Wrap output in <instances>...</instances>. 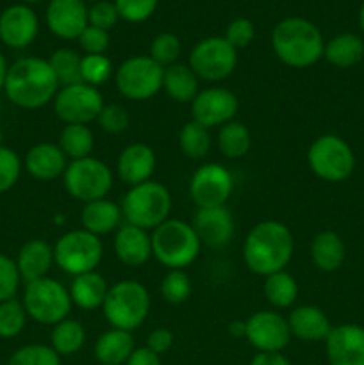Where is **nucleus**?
<instances>
[{
	"instance_id": "nucleus-20",
	"label": "nucleus",
	"mask_w": 364,
	"mask_h": 365,
	"mask_svg": "<svg viewBox=\"0 0 364 365\" xmlns=\"http://www.w3.org/2000/svg\"><path fill=\"white\" fill-rule=\"evenodd\" d=\"M46 27L61 39H77L88 27L84 0H50L45 13Z\"/></svg>"
},
{
	"instance_id": "nucleus-37",
	"label": "nucleus",
	"mask_w": 364,
	"mask_h": 365,
	"mask_svg": "<svg viewBox=\"0 0 364 365\" xmlns=\"http://www.w3.org/2000/svg\"><path fill=\"white\" fill-rule=\"evenodd\" d=\"M81 59L82 56H79L71 48H59L50 53V57L46 61H49L50 68H52L54 75H56L57 82H59V88L82 82Z\"/></svg>"
},
{
	"instance_id": "nucleus-44",
	"label": "nucleus",
	"mask_w": 364,
	"mask_h": 365,
	"mask_svg": "<svg viewBox=\"0 0 364 365\" xmlns=\"http://www.w3.org/2000/svg\"><path fill=\"white\" fill-rule=\"evenodd\" d=\"M21 175V160L14 150L0 145V195L11 191Z\"/></svg>"
},
{
	"instance_id": "nucleus-19",
	"label": "nucleus",
	"mask_w": 364,
	"mask_h": 365,
	"mask_svg": "<svg viewBox=\"0 0 364 365\" xmlns=\"http://www.w3.org/2000/svg\"><path fill=\"white\" fill-rule=\"evenodd\" d=\"M39 32V20L25 4L9 6L0 14V41L9 48H25L32 45Z\"/></svg>"
},
{
	"instance_id": "nucleus-3",
	"label": "nucleus",
	"mask_w": 364,
	"mask_h": 365,
	"mask_svg": "<svg viewBox=\"0 0 364 365\" xmlns=\"http://www.w3.org/2000/svg\"><path fill=\"white\" fill-rule=\"evenodd\" d=\"M271 46L280 63L295 70H305L323 59L325 39L320 29L302 16L278 21L271 32Z\"/></svg>"
},
{
	"instance_id": "nucleus-25",
	"label": "nucleus",
	"mask_w": 364,
	"mask_h": 365,
	"mask_svg": "<svg viewBox=\"0 0 364 365\" xmlns=\"http://www.w3.org/2000/svg\"><path fill=\"white\" fill-rule=\"evenodd\" d=\"M14 262L25 284L49 277V271L56 264L54 246L43 239H31L21 246Z\"/></svg>"
},
{
	"instance_id": "nucleus-1",
	"label": "nucleus",
	"mask_w": 364,
	"mask_h": 365,
	"mask_svg": "<svg viewBox=\"0 0 364 365\" xmlns=\"http://www.w3.org/2000/svg\"><path fill=\"white\" fill-rule=\"evenodd\" d=\"M295 253V237L288 225L277 220L257 223L243 242V260L250 273L257 277L284 271Z\"/></svg>"
},
{
	"instance_id": "nucleus-2",
	"label": "nucleus",
	"mask_w": 364,
	"mask_h": 365,
	"mask_svg": "<svg viewBox=\"0 0 364 365\" xmlns=\"http://www.w3.org/2000/svg\"><path fill=\"white\" fill-rule=\"evenodd\" d=\"M59 82L49 61L39 57H21L7 68L4 93L20 109H39L54 102Z\"/></svg>"
},
{
	"instance_id": "nucleus-34",
	"label": "nucleus",
	"mask_w": 364,
	"mask_h": 365,
	"mask_svg": "<svg viewBox=\"0 0 364 365\" xmlns=\"http://www.w3.org/2000/svg\"><path fill=\"white\" fill-rule=\"evenodd\" d=\"M218 148L227 159H241L252 148V134L250 128L241 121H228L218 130Z\"/></svg>"
},
{
	"instance_id": "nucleus-15",
	"label": "nucleus",
	"mask_w": 364,
	"mask_h": 365,
	"mask_svg": "<svg viewBox=\"0 0 364 365\" xmlns=\"http://www.w3.org/2000/svg\"><path fill=\"white\" fill-rule=\"evenodd\" d=\"M245 339L257 353H282L291 341L288 319L273 310H259L246 319Z\"/></svg>"
},
{
	"instance_id": "nucleus-42",
	"label": "nucleus",
	"mask_w": 364,
	"mask_h": 365,
	"mask_svg": "<svg viewBox=\"0 0 364 365\" xmlns=\"http://www.w3.org/2000/svg\"><path fill=\"white\" fill-rule=\"evenodd\" d=\"M7 365H61V356L50 344H27L11 355Z\"/></svg>"
},
{
	"instance_id": "nucleus-31",
	"label": "nucleus",
	"mask_w": 364,
	"mask_h": 365,
	"mask_svg": "<svg viewBox=\"0 0 364 365\" xmlns=\"http://www.w3.org/2000/svg\"><path fill=\"white\" fill-rule=\"evenodd\" d=\"M163 89L173 102L191 103L200 93V78L188 64L175 63L164 68Z\"/></svg>"
},
{
	"instance_id": "nucleus-45",
	"label": "nucleus",
	"mask_w": 364,
	"mask_h": 365,
	"mask_svg": "<svg viewBox=\"0 0 364 365\" xmlns=\"http://www.w3.org/2000/svg\"><path fill=\"white\" fill-rule=\"evenodd\" d=\"M96 121H98L100 128L107 134H121L128 128L131 116H128V110L120 103H107V106H103Z\"/></svg>"
},
{
	"instance_id": "nucleus-4",
	"label": "nucleus",
	"mask_w": 364,
	"mask_h": 365,
	"mask_svg": "<svg viewBox=\"0 0 364 365\" xmlns=\"http://www.w3.org/2000/svg\"><path fill=\"white\" fill-rule=\"evenodd\" d=\"M152 257L166 269H186L198 257L200 245L191 223L181 220H166L153 228Z\"/></svg>"
},
{
	"instance_id": "nucleus-18",
	"label": "nucleus",
	"mask_w": 364,
	"mask_h": 365,
	"mask_svg": "<svg viewBox=\"0 0 364 365\" xmlns=\"http://www.w3.org/2000/svg\"><path fill=\"white\" fill-rule=\"evenodd\" d=\"M191 227L200 245L207 248H223L234 239L236 225L227 205L198 209L193 216Z\"/></svg>"
},
{
	"instance_id": "nucleus-46",
	"label": "nucleus",
	"mask_w": 364,
	"mask_h": 365,
	"mask_svg": "<svg viewBox=\"0 0 364 365\" xmlns=\"http://www.w3.org/2000/svg\"><path fill=\"white\" fill-rule=\"evenodd\" d=\"M20 282L21 278L18 273L16 262L0 253V303L16 296Z\"/></svg>"
},
{
	"instance_id": "nucleus-48",
	"label": "nucleus",
	"mask_w": 364,
	"mask_h": 365,
	"mask_svg": "<svg viewBox=\"0 0 364 365\" xmlns=\"http://www.w3.org/2000/svg\"><path fill=\"white\" fill-rule=\"evenodd\" d=\"M79 46L82 48L84 56H100V53H106L107 48L111 45L109 32L102 31L98 27H88L82 31V34L77 38Z\"/></svg>"
},
{
	"instance_id": "nucleus-41",
	"label": "nucleus",
	"mask_w": 364,
	"mask_h": 365,
	"mask_svg": "<svg viewBox=\"0 0 364 365\" xmlns=\"http://www.w3.org/2000/svg\"><path fill=\"white\" fill-rule=\"evenodd\" d=\"M182 53V43L178 36L171 32H161L152 39L148 48V56L156 61L159 66L168 68L171 64L178 63V57Z\"/></svg>"
},
{
	"instance_id": "nucleus-51",
	"label": "nucleus",
	"mask_w": 364,
	"mask_h": 365,
	"mask_svg": "<svg viewBox=\"0 0 364 365\" xmlns=\"http://www.w3.org/2000/svg\"><path fill=\"white\" fill-rule=\"evenodd\" d=\"M125 365H163L161 364V356L156 355L153 351H150L146 346L143 348H136L132 351V355L128 356V360Z\"/></svg>"
},
{
	"instance_id": "nucleus-35",
	"label": "nucleus",
	"mask_w": 364,
	"mask_h": 365,
	"mask_svg": "<svg viewBox=\"0 0 364 365\" xmlns=\"http://www.w3.org/2000/svg\"><path fill=\"white\" fill-rule=\"evenodd\" d=\"M68 160H79L91 157L95 148V135L88 125H64L57 143Z\"/></svg>"
},
{
	"instance_id": "nucleus-10",
	"label": "nucleus",
	"mask_w": 364,
	"mask_h": 365,
	"mask_svg": "<svg viewBox=\"0 0 364 365\" xmlns=\"http://www.w3.org/2000/svg\"><path fill=\"white\" fill-rule=\"evenodd\" d=\"M64 189L74 200L82 203L107 198L113 189V171L95 157L70 160L63 175Z\"/></svg>"
},
{
	"instance_id": "nucleus-6",
	"label": "nucleus",
	"mask_w": 364,
	"mask_h": 365,
	"mask_svg": "<svg viewBox=\"0 0 364 365\" xmlns=\"http://www.w3.org/2000/svg\"><path fill=\"white\" fill-rule=\"evenodd\" d=\"M120 207L125 223L150 232L170 220L171 195L164 184L148 180L128 187Z\"/></svg>"
},
{
	"instance_id": "nucleus-40",
	"label": "nucleus",
	"mask_w": 364,
	"mask_h": 365,
	"mask_svg": "<svg viewBox=\"0 0 364 365\" xmlns=\"http://www.w3.org/2000/svg\"><path fill=\"white\" fill-rule=\"evenodd\" d=\"M114 77V66L106 53L100 56H82L81 59V78L84 84L100 88Z\"/></svg>"
},
{
	"instance_id": "nucleus-39",
	"label": "nucleus",
	"mask_w": 364,
	"mask_h": 365,
	"mask_svg": "<svg viewBox=\"0 0 364 365\" xmlns=\"http://www.w3.org/2000/svg\"><path fill=\"white\" fill-rule=\"evenodd\" d=\"M27 312L24 303L16 298L0 303V339H14L27 324Z\"/></svg>"
},
{
	"instance_id": "nucleus-29",
	"label": "nucleus",
	"mask_w": 364,
	"mask_h": 365,
	"mask_svg": "<svg viewBox=\"0 0 364 365\" xmlns=\"http://www.w3.org/2000/svg\"><path fill=\"white\" fill-rule=\"evenodd\" d=\"M134 349V337L131 331L111 328L96 339L93 353L96 362L102 365H125Z\"/></svg>"
},
{
	"instance_id": "nucleus-11",
	"label": "nucleus",
	"mask_w": 364,
	"mask_h": 365,
	"mask_svg": "<svg viewBox=\"0 0 364 365\" xmlns=\"http://www.w3.org/2000/svg\"><path fill=\"white\" fill-rule=\"evenodd\" d=\"M163 73L164 68L150 56H132L114 70V84L125 98L145 102L163 89Z\"/></svg>"
},
{
	"instance_id": "nucleus-36",
	"label": "nucleus",
	"mask_w": 364,
	"mask_h": 365,
	"mask_svg": "<svg viewBox=\"0 0 364 365\" xmlns=\"http://www.w3.org/2000/svg\"><path fill=\"white\" fill-rule=\"evenodd\" d=\"M211 146H213L211 130L196 121H188L178 132V148L188 159H203L211 152Z\"/></svg>"
},
{
	"instance_id": "nucleus-8",
	"label": "nucleus",
	"mask_w": 364,
	"mask_h": 365,
	"mask_svg": "<svg viewBox=\"0 0 364 365\" xmlns=\"http://www.w3.org/2000/svg\"><path fill=\"white\" fill-rule=\"evenodd\" d=\"M307 164L318 178L325 182H345L355 170V153L352 146L335 134H323L307 150Z\"/></svg>"
},
{
	"instance_id": "nucleus-50",
	"label": "nucleus",
	"mask_w": 364,
	"mask_h": 365,
	"mask_svg": "<svg viewBox=\"0 0 364 365\" xmlns=\"http://www.w3.org/2000/svg\"><path fill=\"white\" fill-rule=\"evenodd\" d=\"M173 334H171L168 328H156V330L150 331L148 337H146V348L161 356L164 355V353L170 351L171 346H173Z\"/></svg>"
},
{
	"instance_id": "nucleus-47",
	"label": "nucleus",
	"mask_w": 364,
	"mask_h": 365,
	"mask_svg": "<svg viewBox=\"0 0 364 365\" xmlns=\"http://www.w3.org/2000/svg\"><path fill=\"white\" fill-rule=\"evenodd\" d=\"M118 20H120V14H118L114 2L98 0V2L91 4V7H88V24L91 27H98L109 32L118 24Z\"/></svg>"
},
{
	"instance_id": "nucleus-23",
	"label": "nucleus",
	"mask_w": 364,
	"mask_h": 365,
	"mask_svg": "<svg viewBox=\"0 0 364 365\" xmlns=\"http://www.w3.org/2000/svg\"><path fill=\"white\" fill-rule=\"evenodd\" d=\"M285 319L291 337L302 342H325L332 330L328 316L316 305L295 307Z\"/></svg>"
},
{
	"instance_id": "nucleus-17",
	"label": "nucleus",
	"mask_w": 364,
	"mask_h": 365,
	"mask_svg": "<svg viewBox=\"0 0 364 365\" xmlns=\"http://www.w3.org/2000/svg\"><path fill=\"white\" fill-rule=\"evenodd\" d=\"M328 365H364V327L353 323L332 327L325 339Z\"/></svg>"
},
{
	"instance_id": "nucleus-52",
	"label": "nucleus",
	"mask_w": 364,
	"mask_h": 365,
	"mask_svg": "<svg viewBox=\"0 0 364 365\" xmlns=\"http://www.w3.org/2000/svg\"><path fill=\"white\" fill-rule=\"evenodd\" d=\"M248 365H293L282 353H257Z\"/></svg>"
},
{
	"instance_id": "nucleus-28",
	"label": "nucleus",
	"mask_w": 364,
	"mask_h": 365,
	"mask_svg": "<svg viewBox=\"0 0 364 365\" xmlns=\"http://www.w3.org/2000/svg\"><path fill=\"white\" fill-rule=\"evenodd\" d=\"M68 291H70L71 303L89 312V310L102 309L107 292H109V285L98 271H91V273L74 277Z\"/></svg>"
},
{
	"instance_id": "nucleus-32",
	"label": "nucleus",
	"mask_w": 364,
	"mask_h": 365,
	"mask_svg": "<svg viewBox=\"0 0 364 365\" xmlns=\"http://www.w3.org/2000/svg\"><path fill=\"white\" fill-rule=\"evenodd\" d=\"M86 342V330L77 319L66 317L54 324L50 331V348L59 356H71L82 349Z\"/></svg>"
},
{
	"instance_id": "nucleus-55",
	"label": "nucleus",
	"mask_w": 364,
	"mask_h": 365,
	"mask_svg": "<svg viewBox=\"0 0 364 365\" xmlns=\"http://www.w3.org/2000/svg\"><path fill=\"white\" fill-rule=\"evenodd\" d=\"M359 27H360V32L364 34V2L359 9Z\"/></svg>"
},
{
	"instance_id": "nucleus-30",
	"label": "nucleus",
	"mask_w": 364,
	"mask_h": 365,
	"mask_svg": "<svg viewBox=\"0 0 364 365\" xmlns=\"http://www.w3.org/2000/svg\"><path fill=\"white\" fill-rule=\"evenodd\" d=\"M323 57L328 64L341 70L357 66L364 61V39L353 32H341L325 43Z\"/></svg>"
},
{
	"instance_id": "nucleus-27",
	"label": "nucleus",
	"mask_w": 364,
	"mask_h": 365,
	"mask_svg": "<svg viewBox=\"0 0 364 365\" xmlns=\"http://www.w3.org/2000/svg\"><path fill=\"white\" fill-rule=\"evenodd\" d=\"M310 260L321 273H335L346 260V246L339 234L323 230L310 242Z\"/></svg>"
},
{
	"instance_id": "nucleus-56",
	"label": "nucleus",
	"mask_w": 364,
	"mask_h": 365,
	"mask_svg": "<svg viewBox=\"0 0 364 365\" xmlns=\"http://www.w3.org/2000/svg\"><path fill=\"white\" fill-rule=\"evenodd\" d=\"M25 4H38V2H43V0H24Z\"/></svg>"
},
{
	"instance_id": "nucleus-7",
	"label": "nucleus",
	"mask_w": 364,
	"mask_h": 365,
	"mask_svg": "<svg viewBox=\"0 0 364 365\" xmlns=\"http://www.w3.org/2000/svg\"><path fill=\"white\" fill-rule=\"evenodd\" d=\"M21 303L31 319L46 327H54L70 317L74 307L68 287L50 277L25 284Z\"/></svg>"
},
{
	"instance_id": "nucleus-57",
	"label": "nucleus",
	"mask_w": 364,
	"mask_h": 365,
	"mask_svg": "<svg viewBox=\"0 0 364 365\" xmlns=\"http://www.w3.org/2000/svg\"><path fill=\"white\" fill-rule=\"evenodd\" d=\"M84 2H91V4H95V2H98V0H84Z\"/></svg>"
},
{
	"instance_id": "nucleus-21",
	"label": "nucleus",
	"mask_w": 364,
	"mask_h": 365,
	"mask_svg": "<svg viewBox=\"0 0 364 365\" xmlns=\"http://www.w3.org/2000/svg\"><path fill=\"white\" fill-rule=\"evenodd\" d=\"M156 152L145 143H132L125 146L116 160V173L128 187L152 180L156 171Z\"/></svg>"
},
{
	"instance_id": "nucleus-33",
	"label": "nucleus",
	"mask_w": 364,
	"mask_h": 365,
	"mask_svg": "<svg viewBox=\"0 0 364 365\" xmlns=\"http://www.w3.org/2000/svg\"><path fill=\"white\" fill-rule=\"evenodd\" d=\"M263 292L275 309H291L298 298V282L288 271H278L264 278Z\"/></svg>"
},
{
	"instance_id": "nucleus-5",
	"label": "nucleus",
	"mask_w": 364,
	"mask_h": 365,
	"mask_svg": "<svg viewBox=\"0 0 364 365\" xmlns=\"http://www.w3.org/2000/svg\"><path fill=\"white\" fill-rule=\"evenodd\" d=\"M150 299L148 289L138 280H120L109 287L102 305L103 317L111 328L134 331L148 317Z\"/></svg>"
},
{
	"instance_id": "nucleus-16",
	"label": "nucleus",
	"mask_w": 364,
	"mask_h": 365,
	"mask_svg": "<svg viewBox=\"0 0 364 365\" xmlns=\"http://www.w3.org/2000/svg\"><path fill=\"white\" fill-rule=\"evenodd\" d=\"M191 120L203 125L206 128L223 127L232 121L239 110V100L231 89L221 86L200 89L191 103Z\"/></svg>"
},
{
	"instance_id": "nucleus-12",
	"label": "nucleus",
	"mask_w": 364,
	"mask_h": 365,
	"mask_svg": "<svg viewBox=\"0 0 364 365\" xmlns=\"http://www.w3.org/2000/svg\"><path fill=\"white\" fill-rule=\"evenodd\" d=\"M188 66L200 81L223 82L238 66V50L221 36H211L193 46Z\"/></svg>"
},
{
	"instance_id": "nucleus-24",
	"label": "nucleus",
	"mask_w": 364,
	"mask_h": 365,
	"mask_svg": "<svg viewBox=\"0 0 364 365\" xmlns=\"http://www.w3.org/2000/svg\"><path fill=\"white\" fill-rule=\"evenodd\" d=\"M24 164L32 178L50 182L63 177L68 168V159L63 150L54 143H38L29 148Z\"/></svg>"
},
{
	"instance_id": "nucleus-26",
	"label": "nucleus",
	"mask_w": 364,
	"mask_h": 365,
	"mask_svg": "<svg viewBox=\"0 0 364 365\" xmlns=\"http://www.w3.org/2000/svg\"><path fill=\"white\" fill-rule=\"evenodd\" d=\"M81 223L86 232L100 237V235L114 234L125 221L121 207L111 200L102 198L84 203L81 212Z\"/></svg>"
},
{
	"instance_id": "nucleus-38",
	"label": "nucleus",
	"mask_w": 364,
	"mask_h": 365,
	"mask_svg": "<svg viewBox=\"0 0 364 365\" xmlns=\"http://www.w3.org/2000/svg\"><path fill=\"white\" fill-rule=\"evenodd\" d=\"M159 292L164 302L171 305H182L193 294L191 278L184 269H170L161 280Z\"/></svg>"
},
{
	"instance_id": "nucleus-22",
	"label": "nucleus",
	"mask_w": 364,
	"mask_h": 365,
	"mask_svg": "<svg viewBox=\"0 0 364 365\" xmlns=\"http://www.w3.org/2000/svg\"><path fill=\"white\" fill-rule=\"evenodd\" d=\"M113 250L123 266L139 267L152 259V237L143 228L123 223L114 232Z\"/></svg>"
},
{
	"instance_id": "nucleus-54",
	"label": "nucleus",
	"mask_w": 364,
	"mask_h": 365,
	"mask_svg": "<svg viewBox=\"0 0 364 365\" xmlns=\"http://www.w3.org/2000/svg\"><path fill=\"white\" fill-rule=\"evenodd\" d=\"M7 63H6V57L2 56L0 52V89H4V82H6V75H7Z\"/></svg>"
},
{
	"instance_id": "nucleus-14",
	"label": "nucleus",
	"mask_w": 364,
	"mask_h": 365,
	"mask_svg": "<svg viewBox=\"0 0 364 365\" xmlns=\"http://www.w3.org/2000/svg\"><path fill=\"white\" fill-rule=\"evenodd\" d=\"M232 191V173L218 163L202 164L189 180V196L198 209L227 205Z\"/></svg>"
},
{
	"instance_id": "nucleus-53",
	"label": "nucleus",
	"mask_w": 364,
	"mask_h": 365,
	"mask_svg": "<svg viewBox=\"0 0 364 365\" xmlns=\"http://www.w3.org/2000/svg\"><path fill=\"white\" fill-rule=\"evenodd\" d=\"M228 334H231L234 339H239V337L245 339V335H246V321H239V319L232 321V323L228 324Z\"/></svg>"
},
{
	"instance_id": "nucleus-13",
	"label": "nucleus",
	"mask_w": 364,
	"mask_h": 365,
	"mask_svg": "<svg viewBox=\"0 0 364 365\" xmlns=\"http://www.w3.org/2000/svg\"><path fill=\"white\" fill-rule=\"evenodd\" d=\"M54 113L64 125H89L98 120L103 109V96L98 88L79 82L63 86L54 98Z\"/></svg>"
},
{
	"instance_id": "nucleus-43",
	"label": "nucleus",
	"mask_w": 364,
	"mask_h": 365,
	"mask_svg": "<svg viewBox=\"0 0 364 365\" xmlns=\"http://www.w3.org/2000/svg\"><path fill=\"white\" fill-rule=\"evenodd\" d=\"M159 0H114L118 14L128 24H143L157 9Z\"/></svg>"
},
{
	"instance_id": "nucleus-9",
	"label": "nucleus",
	"mask_w": 364,
	"mask_h": 365,
	"mask_svg": "<svg viewBox=\"0 0 364 365\" xmlns=\"http://www.w3.org/2000/svg\"><path fill=\"white\" fill-rule=\"evenodd\" d=\"M102 257L103 245L100 237L89 234L84 228L66 232L54 245L56 266L70 277L96 271Z\"/></svg>"
},
{
	"instance_id": "nucleus-49",
	"label": "nucleus",
	"mask_w": 364,
	"mask_h": 365,
	"mask_svg": "<svg viewBox=\"0 0 364 365\" xmlns=\"http://www.w3.org/2000/svg\"><path fill=\"white\" fill-rule=\"evenodd\" d=\"M223 38L236 50L246 48L253 41V38H256V27H253V24L248 18H236V20H232L227 25V31H225Z\"/></svg>"
}]
</instances>
